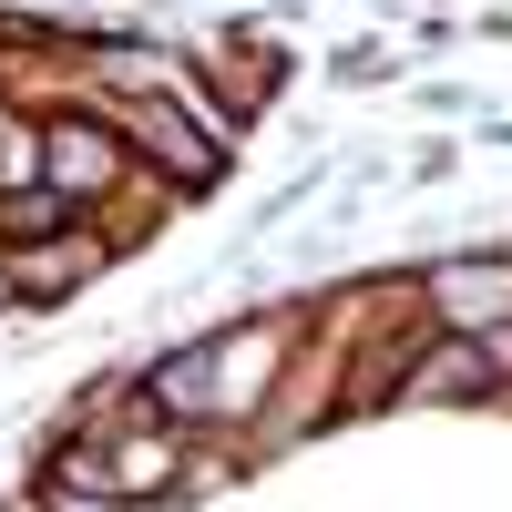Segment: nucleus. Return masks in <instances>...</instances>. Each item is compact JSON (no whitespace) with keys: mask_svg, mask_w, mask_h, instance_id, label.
<instances>
[{"mask_svg":"<svg viewBox=\"0 0 512 512\" xmlns=\"http://www.w3.org/2000/svg\"><path fill=\"white\" fill-rule=\"evenodd\" d=\"M123 154H154L164 164V185H216V164H226V134H205L195 123V103H164V93H144V103H123Z\"/></svg>","mask_w":512,"mask_h":512,"instance_id":"nucleus-1","label":"nucleus"},{"mask_svg":"<svg viewBox=\"0 0 512 512\" xmlns=\"http://www.w3.org/2000/svg\"><path fill=\"white\" fill-rule=\"evenodd\" d=\"M287 338H297V318H277V308L236 318L226 338H205V369H216V420H236V410L267 400V379H277V359H287Z\"/></svg>","mask_w":512,"mask_h":512,"instance_id":"nucleus-2","label":"nucleus"},{"mask_svg":"<svg viewBox=\"0 0 512 512\" xmlns=\"http://www.w3.org/2000/svg\"><path fill=\"white\" fill-rule=\"evenodd\" d=\"M41 185H52L62 205L113 195V185H123V134H113V123H82V113L41 123Z\"/></svg>","mask_w":512,"mask_h":512,"instance_id":"nucleus-3","label":"nucleus"},{"mask_svg":"<svg viewBox=\"0 0 512 512\" xmlns=\"http://www.w3.org/2000/svg\"><path fill=\"white\" fill-rule=\"evenodd\" d=\"M431 318L451 338L512 328V256H451V267H431Z\"/></svg>","mask_w":512,"mask_h":512,"instance_id":"nucleus-4","label":"nucleus"},{"mask_svg":"<svg viewBox=\"0 0 512 512\" xmlns=\"http://www.w3.org/2000/svg\"><path fill=\"white\" fill-rule=\"evenodd\" d=\"M113 256V236H93V226H62V236H41V246H11V287L31 297V308H62V297L82 287Z\"/></svg>","mask_w":512,"mask_h":512,"instance_id":"nucleus-5","label":"nucleus"},{"mask_svg":"<svg viewBox=\"0 0 512 512\" xmlns=\"http://www.w3.org/2000/svg\"><path fill=\"white\" fill-rule=\"evenodd\" d=\"M0 195H41V123L0 113Z\"/></svg>","mask_w":512,"mask_h":512,"instance_id":"nucleus-6","label":"nucleus"},{"mask_svg":"<svg viewBox=\"0 0 512 512\" xmlns=\"http://www.w3.org/2000/svg\"><path fill=\"white\" fill-rule=\"evenodd\" d=\"M62 512H113V502H93V492H62Z\"/></svg>","mask_w":512,"mask_h":512,"instance_id":"nucleus-7","label":"nucleus"},{"mask_svg":"<svg viewBox=\"0 0 512 512\" xmlns=\"http://www.w3.org/2000/svg\"><path fill=\"white\" fill-rule=\"evenodd\" d=\"M0 512H52V502H0Z\"/></svg>","mask_w":512,"mask_h":512,"instance_id":"nucleus-8","label":"nucleus"}]
</instances>
